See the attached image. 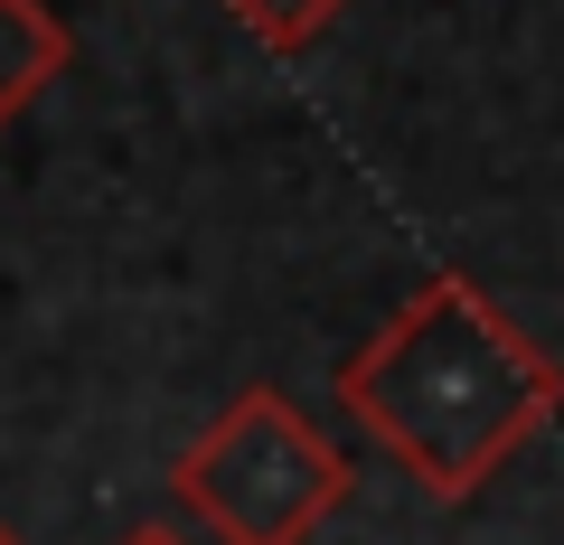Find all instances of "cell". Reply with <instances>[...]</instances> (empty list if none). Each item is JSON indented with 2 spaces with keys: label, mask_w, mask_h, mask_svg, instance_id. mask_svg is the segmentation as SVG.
<instances>
[{
  "label": "cell",
  "mask_w": 564,
  "mask_h": 545,
  "mask_svg": "<svg viewBox=\"0 0 564 545\" xmlns=\"http://www.w3.org/2000/svg\"><path fill=\"white\" fill-rule=\"evenodd\" d=\"M358 470L282 385H236L170 461V499L217 545H311L348 508Z\"/></svg>",
  "instance_id": "obj_2"
},
{
  "label": "cell",
  "mask_w": 564,
  "mask_h": 545,
  "mask_svg": "<svg viewBox=\"0 0 564 545\" xmlns=\"http://www.w3.org/2000/svg\"><path fill=\"white\" fill-rule=\"evenodd\" d=\"M66 47H76V39L57 29L47 0H0V132L66 76Z\"/></svg>",
  "instance_id": "obj_3"
},
{
  "label": "cell",
  "mask_w": 564,
  "mask_h": 545,
  "mask_svg": "<svg viewBox=\"0 0 564 545\" xmlns=\"http://www.w3.org/2000/svg\"><path fill=\"white\" fill-rule=\"evenodd\" d=\"M122 545H188V536H180V526H161V517H151V526H132Z\"/></svg>",
  "instance_id": "obj_5"
},
{
  "label": "cell",
  "mask_w": 564,
  "mask_h": 545,
  "mask_svg": "<svg viewBox=\"0 0 564 545\" xmlns=\"http://www.w3.org/2000/svg\"><path fill=\"white\" fill-rule=\"evenodd\" d=\"M226 10L245 20V39H263L273 57H292V47H311L329 20H339L348 0H226Z\"/></svg>",
  "instance_id": "obj_4"
},
{
  "label": "cell",
  "mask_w": 564,
  "mask_h": 545,
  "mask_svg": "<svg viewBox=\"0 0 564 545\" xmlns=\"http://www.w3.org/2000/svg\"><path fill=\"white\" fill-rule=\"evenodd\" d=\"M339 404L433 508H462L564 414V367L470 273H423L377 320V339L339 358Z\"/></svg>",
  "instance_id": "obj_1"
},
{
  "label": "cell",
  "mask_w": 564,
  "mask_h": 545,
  "mask_svg": "<svg viewBox=\"0 0 564 545\" xmlns=\"http://www.w3.org/2000/svg\"><path fill=\"white\" fill-rule=\"evenodd\" d=\"M0 545H29V536H20V526H0Z\"/></svg>",
  "instance_id": "obj_6"
}]
</instances>
